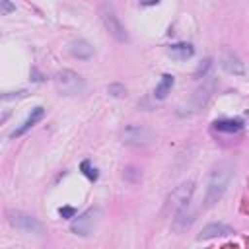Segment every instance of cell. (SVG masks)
Listing matches in <instances>:
<instances>
[{
	"label": "cell",
	"mask_w": 249,
	"mask_h": 249,
	"mask_svg": "<svg viewBox=\"0 0 249 249\" xmlns=\"http://www.w3.org/2000/svg\"><path fill=\"white\" fill-rule=\"evenodd\" d=\"M231 177H233V163L231 161H218L210 169L206 193H204V208H212L224 196Z\"/></svg>",
	"instance_id": "cell-1"
},
{
	"label": "cell",
	"mask_w": 249,
	"mask_h": 249,
	"mask_svg": "<svg viewBox=\"0 0 249 249\" xmlns=\"http://www.w3.org/2000/svg\"><path fill=\"white\" fill-rule=\"evenodd\" d=\"M119 140L124 146H134V148H144L148 144H152L156 140V132L148 126V124H140V123H130L124 124L119 130Z\"/></svg>",
	"instance_id": "cell-2"
},
{
	"label": "cell",
	"mask_w": 249,
	"mask_h": 249,
	"mask_svg": "<svg viewBox=\"0 0 249 249\" xmlns=\"http://www.w3.org/2000/svg\"><path fill=\"white\" fill-rule=\"evenodd\" d=\"M97 14H99V19H101V23H103L105 31H107V33H109L117 43H128L126 27L123 25V21L119 19V16H117L115 8H113L107 0H103V2L99 4Z\"/></svg>",
	"instance_id": "cell-3"
},
{
	"label": "cell",
	"mask_w": 249,
	"mask_h": 249,
	"mask_svg": "<svg viewBox=\"0 0 249 249\" xmlns=\"http://www.w3.org/2000/svg\"><path fill=\"white\" fill-rule=\"evenodd\" d=\"M54 86L60 95H78V93H84L86 80L82 74H78L70 68H64L54 74Z\"/></svg>",
	"instance_id": "cell-4"
},
{
	"label": "cell",
	"mask_w": 249,
	"mask_h": 249,
	"mask_svg": "<svg viewBox=\"0 0 249 249\" xmlns=\"http://www.w3.org/2000/svg\"><path fill=\"white\" fill-rule=\"evenodd\" d=\"M6 220L12 228L19 230V231H27V233H45V226L39 222V218H35L29 212L23 210H6Z\"/></svg>",
	"instance_id": "cell-5"
},
{
	"label": "cell",
	"mask_w": 249,
	"mask_h": 249,
	"mask_svg": "<svg viewBox=\"0 0 249 249\" xmlns=\"http://www.w3.org/2000/svg\"><path fill=\"white\" fill-rule=\"evenodd\" d=\"M193 193H195V183H193V181H185V183L177 185V187L171 191V195L167 196L165 210H167L169 214H173V212H177L179 208L187 206V204L191 202Z\"/></svg>",
	"instance_id": "cell-6"
},
{
	"label": "cell",
	"mask_w": 249,
	"mask_h": 249,
	"mask_svg": "<svg viewBox=\"0 0 249 249\" xmlns=\"http://www.w3.org/2000/svg\"><path fill=\"white\" fill-rule=\"evenodd\" d=\"M216 86H218L216 78H208V76H204L202 84L195 89V93H193V95H191V99H189V107H191V111H189L187 115H193V113L200 111V109L208 103V99L212 97V93H214Z\"/></svg>",
	"instance_id": "cell-7"
},
{
	"label": "cell",
	"mask_w": 249,
	"mask_h": 249,
	"mask_svg": "<svg viewBox=\"0 0 249 249\" xmlns=\"http://www.w3.org/2000/svg\"><path fill=\"white\" fill-rule=\"evenodd\" d=\"M99 216V210L97 208H88L86 212H82L80 216H74L72 224H70V231L74 235H80V237H88L91 231H93V226H95V220Z\"/></svg>",
	"instance_id": "cell-8"
},
{
	"label": "cell",
	"mask_w": 249,
	"mask_h": 249,
	"mask_svg": "<svg viewBox=\"0 0 249 249\" xmlns=\"http://www.w3.org/2000/svg\"><path fill=\"white\" fill-rule=\"evenodd\" d=\"M171 230L175 231V233H185L191 226H193V222H195V212L189 208V204L187 206H183V208H179L177 212H173L171 214Z\"/></svg>",
	"instance_id": "cell-9"
},
{
	"label": "cell",
	"mask_w": 249,
	"mask_h": 249,
	"mask_svg": "<svg viewBox=\"0 0 249 249\" xmlns=\"http://www.w3.org/2000/svg\"><path fill=\"white\" fill-rule=\"evenodd\" d=\"M235 233L233 228L226 226V224H220V222H212V224H206L200 233L196 235L198 241H206V239H214V237H226V235H231Z\"/></svg>",
	"instance_id": "cell-10"
},
{
	"label": "cell",
	"mask_w": 249,
	"mask_h": 249,
	"mask_svg": "<svg viewBox=\"0 0 249 249\" xmlns=\"http://www.w3.org/2000/svg\"><path fill=\"white\" fill-rule=\"evenodd\" d=\"M220 66L233 76H245V64L235 53H224L220 56Z\"/></svg>",
	"instance_id": "cell-11"
},
{
	"label": "cell",
	"mask_w": 249,
	"mask_h": 249,
	"mask_svg": "<svg viewBox=\"0 0 249 249\" xmlns=\"http://www.w3.org/2000/svg\"><path fill=\"white\" fill-rule=\"evenodd\" d=\"M43 117H45V107H41V105L33 107V109H31V113L27 115V119H25V121H23V123H21V124H19V126L14 130V132H12V138L23 136V134H25L29 128H33V126H35V124H37V123H39Z\"/></svg>",
	"instance_id": "cell-12"
},
{
	"label": "cell",
	"mask_w": 249,
	"mask_h": 249,
	"mask_svg": "<svg viewBox=\"0 0 249 249\" xmlns=\"http://www.w3.org/2000/svg\"><path fill=\"white\" fill-rule=\"evenodd\" d=\"M70 54L74 56V58H78V60H89L91 56H93V45L89 43V41H86V39H74L72 43H70Z\"/></svg>",
	"instance_id": "cell-13"
},
{
	"label": "cell",
	"mask_w": 249,
	"mask_h": 249,
	"mask_svg": "<svg viewBox=\"0 0 249 249\" xmlns=\"http://www.w3.org/2000/svg\"><path fill=\"white\" fill-rule=\"evenodd\" d=\"M167 54L175 60H187L195 54V47L191 43H185V41H179V43H173L167 47Z\"/></svg>",
	"instance_id": "cell-14"
},
{
	"label": "cell",
	"mask_w": 249,
	"mask_h": 249,
	"mask_svg": "<svg viewBox=\"0 0 249 249\" xmlns=\"http://www.w3.org/2000/svg\"><path fill=\"white\" fill-rule=\"evenodd\" d=\"M243 121L241 119H218L212 123V128L218 132H226V134H235L239 130H243Z\"/></svg>",
	"instance_id": "cell-15"
},
{
	"label": "cell",
	"mask_w": 249,
	"mask_h": 249,
	"mask_svg": "<svg viewBox=\"0 0 249 249\" xmlns=\"http://www.w3.org/2000/svg\"><path fill=\"white\" fill-rule=\"evenodd\" d=\"M173 84H175V78H173L171 74H163L161 80H160V84H158L156 89H154V97H156V99H165L167 93H171Z\"/></svg>",
	"instance_id": "cell-16"
},
{
	"label": "cell",
	"mask_w": 249,
	"mask_h": 249,
	"mask_svg": "<svg viewBox=\"0 0 249 249\" xmlns=\"http://www.w3.org/2000/svg\"><path fill=\"white\" fill-rule=\"evenodd\" d=\"M123 179H124L126 183H130V185H138V183L142 181V173H140L138 167L128 165V167L123 169Z\"/></svg>",
	"instance_id": "cell-17"
},
{
	"label": "cell",
	"mask_w": 249,
	"mask_h": 249,
	"mask_svg": "<svg viewBox=\"0 0 249 249\" xmlns=\"http://www.w3.org/2000/svg\"><path fill=\"white\" fill-rule=\"evenodd\" d=\"M80 171H82L89 181H97V177H99V171H97L95 165H91V160H84V161L80 163Z\"/></svg>",
	"instance_id": "cell-18"
},
{
	"label": "cell",
	"mask_w": 249,
	"mask_h": 249,
	"mask_svg": "<svg viewBox=\"0 0 249 249\" xmlns=\"http://www.w3.org/2000/svg\"><path fill=\"white\" fill-rule=\"evenodd\" d=\"M107 93L113 95V97H124V95H126V88H124V84L113 82V84L107 86Z\"/></svg>",
	"instance_id": "cell-19"
},
{
	"label": "cell",
	"mask_w": 249,
	"mask_h": 249,
	"mask_svg": "<svg viewBox=\"0 0 249 249\" xmlns=\"http://www.w3.org/2000/svg\"><path fill=\"white\" fill-rule=\"evenodd\" d=\"M210 66H212V58L208 56V58H204V60H202V62L196 66V70H195V74H193V76H195V78H204Z\"/></svg>",
	"instance_id": "cell-20"
},
{
	"label": "cell",
	"mask_w": 249,
	"mask_h": 249,
	"mask_svg": "<svg viewBox=\"0 0 249 249\" xmlns=\"http://www.w3.org/2000/svg\"><path fill=\"white\" fill-rule=\"evenodd\" d=\"M16 12V4L12 0H0V16H8Z\"/></svg>",
	"instance_id": "cell-21"
},
{
	"label": "cell",
	"mask_w": 249,
	"mask_h": 249,
	"mask_svg": "<svg viewBox=\"0 0 249 249\" xmlns=\"http://www.w3.org/2000/svg\"><path fill=\"white\" fill-rule=\"evenodd\" d=\"M27 91L25 89H19V91H10V93H0V101H12V99H18V97H23Z\"/></svg>",
	"instance_id": "cell-22"
},
{
	"label": "cell",
	"mask_w": 249,
	"mask_h": 249,
	"mask_svg": "<svg viewBox=\"0 0 249 249\" xmlns=\"http://www.w3.org/2000/svg\"><path fill=\"white\" fill-rule=\"evenodd\" d=\"M58 214H60V218H74L76 216V208L74 206H60L58 208Z\"/></svg>",
	"instance_id": "cell-23"
},
{
	"label": "cell",
	"mask_w": 249,
	"mask_h": 249,
	"mask_svg": "<svg viewBox=\"0 0 249 249\" xmlns=\"http://www.w3.org/2000/svg\"><path fill=\"white\" fill-rule=\"evenodd\" d=\"M140 4L142 6H156V4H160V0H140Z\"/></svg>",
	"instance_id": "cell-24"
}]
</instances>
